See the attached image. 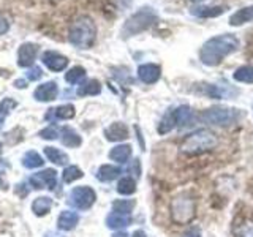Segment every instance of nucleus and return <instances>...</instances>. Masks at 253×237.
Wrapping results in <instances>:
<instances>
[{"instance_id": "nucleus-1", "label": "nucleus", "mask_w": 253, "mask_h": 237, "mask_svg": "<svg viewBox=\"0 0 253 237\" xmlns=\"http://www.w3.org/2000/svg\"><path fill=\"white\" fill-rule=\"evenodd\" d=\"M237 47H239V40L233 34L212 37L201 46L200 60L206 67H217L228 55L236 52Z\"/></svg>"}, {"instance_id": "nucleus-2", "label": "nucleus", "mask_w": 253, "mask_h": 237, "mask_svg": "<svg viewBox=\"0 0 253 237\" xmlns=\"http://www.w3.org/2000/svg\"><path fill=\"white\" fill-rule=\"evenodd\" d=\"M218 146V136L211 130H196L180 142V152L185 155H201Z\"/></svg>"}, {"instance_id": "nucleus-3", "label": "nucleus", "mask_w": 253, "mask_h": 237, "mask_svg": "<svg viewBox=\"0 0 253 237\" xmlns=\"http://www.w3.org/2000/svg\"><path fill=\"white\" fill-rule=\"evenodd\" d=\"M95 37H97V27H95L93 19L89 16H79L70 26L68 41L79 49L92 47V44L95 43Z\"/></svg>"}, {"instance_id": "nucleus-4", "label": "nucleus", "mask_w": 253, "mask_h": 237, "mask_svg": "<svg viewBox=\"0 0 253 237\" xmlns=\"http://www.w3.org/2000/svg\"><path fill=\"white\" fill-rule=\"evenodd\" d=\"M158 21V14L155 13L154 8L142 6L136 13H133L128 19L125 21L124 27L121 30V35L124 38H130L141 34L147 29H150Z\"/></svg>"}, {"instance_id": "nucleus-5", "label": "nucleus", "mask_w": 253, "mask_h": 237, "mask_svg": "<svg viewBox=\"0 0 253 237\" xmlns=\"http://www.w3.org/2000/svg\"><path fill=\"white\" fill-rule=\"evenodd\" d=\"M242 117L241 109L228 108V106H212L209 109H204L200 118L204 123L217 125V126H231L236 122H239Z\"/></svg>"}, {"instance_id": "nucleus-6", "label": "nucleus", "mask_w": 253, "mask_h": 237, "mask_svg": "<svg viewBox=\"0 0 253 237\" xmlns=\"http://www.w3.org/2000/svg\"><path fill=\"white\" fill-rule=\"evenodd\" d=\"M196 217V202L192 196L180 195L171 202V218L176 225H188Z\"/></svg>"}, {"instance_id": "nucleus-7", "label": "nucleus", "mask_w": 253, "mask_h": 237, "mask_svg": "<svg viewBox=\"0 0 253 237\" xmlns=\"http://www.w3.org/2000/svg\"><path fill=\"white\" fill-rule=\"evenodd\" d=\"M95 199H97V195L90 187H78L70 195V204L79 210L90 209Z\"/></svg>"}, {"instance_id": "nucleus-8", "label": "nucleus", "mask_w": 253, "mask_h": 237, "mask_svg": "<svg viewBox=\"0 0 253 237\" xmlns=\"http://www.w3.org/2000/svg\"><path fill=\"white\" fill-rule=\"evenodd\" d=\"M30 185L34 188H49L54 190L57 185V172L54 169H44L42 172H37L30 177Z\"/></svg>"}, {"instance_id": "nucleus-9", "label": "nucleus", "mask_w": 253, "mask_h": 237, "mask_svg": "<svg viewBox=\"0 0 253 237\" xmlns=\"http://www.w3.org/2000/svg\"><path fill=\"white\" fill-rule=\"evenodd\" d=\"M162 76V67L157 63H144L138 68V78L144 84H155Z\"/></svg>"}, {"instance_id": "nucleus-10", "label": "nucleus", "mask_w": 253, "mask_h": 237, "mask_svg": "<svg viewBox=\"0 0 253 237\" xmlns=\"http://www.w3.org/2000/svg\"><path fill=\"white\" fill-rule=\"evenodd\" d=\"M42 60L51 71H63L68 65V59L65 57V55H62L55 51H46L43 54Z\"/></svg>"}, {"instance_id": "nucleus-11", "label": "nucleus", "mask_w": 253, "mask_h": 237, "mask_svg": "<svg viewBox=\"0 0 253 237\" xmlns=\"http://www.w3.org/2000/svg\"><path fill=\"white\" fill-rule=\"evenodd\" d=\"M38 46L34 43H24L18 49V63L19 67H32L37 59Z\"/></svg>"}, {"instance_id": "nucleus-12", "label": "nucleus", "mask_w": 253, "mask_h": 237, "mask_svg": "<svg viewBox=\"0 0 253 237\" xmlns=\"http://www.w3.org/2000/svg\"><path fill=\"white\" fill-rule=\"evenodd\" d=\"M57 95H59V87H57V82H54V81L38 85L37 90L34 92V97L38 101H52L57 98Z\"/></svg>"}, {"instance_id": "nucleus-13", "label": "nucleus", "mask_w": 253, "mask_h": 237, "mask_svg": "<svg viewBox=\"0 0 253 237\" xmlns=\"http://www.w3.org/2000/svg\"><path fill=\"white\" fill-rule=\"evenodd\" d=\"M228 8L225 5H213V6H204V5H198L193 6L190 13L196 18H203V19H209V18H217V16L223 14Z\"/></svg>"}, {"instance_id": "nucleus-14", "label": "nucleus", "mask_w": 253, "mask_h": 237, "mask_svg": "<svg viewBox=\"0 0 253 237\" xmlns=\"http://www.w3.org/2000/svg\"><path fill=\"white\" fill-rule=\"evenodd\" d=\"M174 118H176V125L177 126H180V128H185V126H192L193 125L196 116H195V111L192 108L182 105V106L174 109Z\"/></svg>"}, {"instance_id": "nucleus-15", "label": "nucleus", "mask_w": 253, "mask_h": 237, "mask_svg": "<svg viewBox=\"0 0 253 237\" xmlns=\"http://www.w3.org/2000/svg\"><path fill=\"white\" fill-rule=\"evenodd\" d=\"M128 126H126L124 122H114L111 123L108 128L105 130V136L108 141H125L126 138H128Z\"/></svg>"}, {"instance_id": "nucleus-16", "label": "nucleus", "mask_w": 253, "mask_h": 237, "mask_svg": "<svg viewBox=\"0 0 253 237\" xmlns=\"http://www.w3.org/2000/svg\"><path fill=\"white\" fill-rule=\"evenodd\" d=\"M249 22H253V5L244 6L229 16V26L233 27H241Z\"/></svg>"}, {"instance_id": "nucleus-17", "label": "nucleus", "mask_w": 253, "mask_h": 237, "mask_svg": "<svg viewBox=\"0 0 253 237\" xmlns=\"http://www.w3.org/2000/svg\"><path fill=\"white\" fill-rule=\"evenodd\" d=\"M131 223V215L130 213H122L113 210L106 217V226L111 229H124L126 226H130Z\"/></svg>"}, {"instance_id": "nucleus-18", "label": "nucleus", "mask_w": 253, "mask_h": 237, "mask_svg": "<svg viewBox=\"0 0 253 237\" xmlns=\"http://www.w3.org/2000/svg\"><path fill=\"white\" fill-rule=\"evenodd\" d=\"M75 117V106L73 105H62L55 109H49L46 114V120H67V118Z\"/></svg>"}, {"instance_id": "nucleus-19", "label": "nucleus", "mask_w": 253, "mask_h": 237, "mask_svg": "<svg viewBox=\"0 0 253 237\" xmlns=\"http://www.w3.org/2000/svg\"><path fill=\"white\" fill-rule=\"evenodd\" d=\"M206 93H208L211 98L220 100V98H233L234 95L237 93V90L231 89L228 84H225V85L211 84V85H208V89H206Z\"/></svg>"}, {"instance_id": "nucleus-20", "label": "nucleus", "mask_w": 253, "mask_h": 237, "mask_svg": "<svg viewBox=\"0 0 253 237\" xmlns=\"http://www.w3.org/2000/svg\"><path fill=\"white\" fill-rule=\"evenodd\" d=\"M79 221V215L76 212H71V210H65L60 213V217L57 220V226L62 231H71Z\"/></svg>"}, {"instance_id": "nucleus-21", "label": "nucleus", "mask_w": 253, "mask_h": 237, "mask_svg": "<svg viewBox=\"0 0 253 237\" xmlns=\"http://www.w3.org/2000/svg\"><path fill=\"white\" fill-rule=\"evenodd\" d=\"M130 157H131V146L128 144L116 146L114 149H111V152H109V158L117 163H126L130 160Z\"/></svg>"}, {"instance_id": "nucleus-22", "label": "nucleus", "mask_w": 253, "mask_h": 237, "mask_svg": "<svg viewBox=\"0 0 253 237\" xmlns=\"http://www.w3.org/2000/svg\"><path fill=\"white\" fill-rule=\"evenodd\" d=\"M122 174V169L119 166H113V164H103L100 166V169L97 172V179L101 182H111L117 179Z\"/></svg>"}, {"instance_id": "nucleus-23", "label": "nucleus", "mask_w": 253, "mask_h": 237, "mask_svg": "<svg viewBox=\"0 0 253 237\" xmlns=\"http://www.w3.org/2000/svg\"><path fill=\"white\" fill-rule=\"evenodd\" d=\"M51 207H52L51 198L49 196H40L34 201V204H32V212H34L35 215H38V217H43L51 210Z\"/></svg>"}, {"instance_id": "nucleus-24", "label": "nucleus", "mask_w": 253, "mask_h": 237, "mask_svg": "<svg viewBox=\"0 0 253 237\" xmlns=\"http://www.w3.org/2000/svg\"><path fill=\"white\" fill-rule=\"evenodd\" d=\"M101 92V84L97 81V79H89L84 84H81L78 87L76 93L79 97H87V95H98Z\"/></svg>"}, {"instance_id": "nucleus-25", "label": "nucleus", "mask_w": 253, "mask_h": 237, "mask_svg": "<svg viewBox=\"0 0 253 237\" xmlns=\"http://www.w3.org/2000/svg\"><path fill=\"white\" fill-rule=\"evenodd\" d=\"M176 126L177 125H176V118H174V109H169L168 113L163 116L160 123H158L157 131L160 134H166V133L172 131V128H176Z\"/></svg>"}, {"instance_id": "nucleus-26", "label": "nucleus", "mask_w": 253, "mask_h": 237, "mask_svg": "<svg viewBox=\"0 0 253 237\" xmlns=\"http://www.w3.org/2000/svg\"><path fill=\"white\" fill-rule=\"evenodd\" d=\"M234 81L244 82V84H253V65H244L239 67L233 73Z\"/></svg>"}, {"instance_id": "nucleus-27", "label": "nucleus", "mask_w": 253, "mask_h": 237, "mask_svg": "<svg viewBox=\"0 0 253 237\" xmlns=\"http://www.w3.org/2000/svg\"><path fill=\"white\" fill-rule=\"evenodd\" d=\"M44 161H43V158L42 155H38L35 150H29V152L24 154L22 157V164L26 166V168L29 169H34V168H40Z\"/></svg>"}, {"instance_id": "nucleus-28", "label": "nucleus", "mask_w": 253, "mask_h": 237, "mask_svg": "<svg viewBox=\"0 0 253 237\" xmlns=\"http://www.w3.org/2000/svg\"><path fill=\"white\" fill-rule=\"evenodd\" d=\"M117 192L125 196L133 195L136 192V182H134L133 177H122L117 184Z\"/></svg>"}, {"instance_id": "nucleus-29", "label": "nucleus", "mask_w": 253, "mask_h": 237, "mask_svg": "<svg viewBox=\"0 0 253 237\" xmlns=\"http://www.w3.org/2000/svg\"><path fill=\"white\" fill-rule=\"evenodd\" d=\"M44 155L55 164H65L68 161L67 154H63L62 150L55 147H44Z\"/></svg>"}, {"instance_id": "nucleus-30", "label": "nucleus", "mask_w": 253, "mask_h": 237, "mask_svg": "<svg viewBox=\"0 0 253 237\" xmlns=\"http://www.w3.org/2000/svg\"><path fill=\"white\" fill-rule=\"evenodd\" d=\"M63 146L67 147H79L81 146V136L71 128H63V138H62Z\"/></svg>"}, {"instance_id": "nucleus-31", "label": "nucleus", "mask_w": 253, "mask_h": 237, "mask_svg": "<svg viewBox=\"0 0 253 237\" xmlns=\"http://www.w3.org/2000/svg\"><path fill=\"white\" fill-rule=\"evenodd\" d=\"M84 76H85V70L83 67H73L65 73V81L68 84H78L81 79H84Z\"/></svg>"}, {"instance_id": "nucleus-32", "label": "nucleus", "mask_w": 253, "mask_h": 237, "mask_svg": "<svg viewBox=\"0 0 253 237\" xmlns=\"http://www.w3.org/2000/svg\"><path fill=\"white\" fill-rule=\"evenodd\" d=\"M16 106H18V103H16L13 98H3V101L0 103V126H2V123L5 122L8 113H10L11 109H14Z\"/></svg>"}, {"instance_id": "nucleus-33", "label": "nucleus", "mask_w": 253, "mask_h": 237, "mask_svg": "<svg viewBox=\"0 0 253 237\" xmlns=\"http://www.w3.org/2000/svg\"><path fill=\"white\" fill-rule=\"evenodd\" d=\"M134 207V201L133 199H117L113 202V210L116 212H122V213H130Z\"/></svg>"}, {"instance_id": "nucleus-34", "label": "nucleus", "mask_w": 253, "mask_h": 237, "mask_svg": "<svg viewBox=\"0 0 253 237\" xmlns=\"http://www.w3.org/2000/svg\"><path fill=\"white\" fill-rule=\"evenodd\" d=\"M234 234L236 237H253V223L252 221H244V223L237 225Z\"/></svg>"}, {"instance_id": "nucleus-35", "label": "nucleus", "mask_w": 253, "mask_h": 237, "mask_svg": "<svg viewBox=\"0 0 253 237\" xmlns=\"http://www.w3.org/2000/svg\"><path fill=\"white\" fill-rule=\"evenodd\" d=\"M81 177H83V171L79 169L78 166H68V168H65V171H63V182H67V184Z\"/></svg>"}, {"instance_id": "nucleus-36", "label": "nucleus", "mask_w": 253, "mask_h": 237, "mask_svg": "<svg viewBox=\"0 0 253 237\" xmlns=\"http://www.w3.org/2000/svg\"><path fill=\"white\" fill-rule=\"evenodd\" d=\"M40 136H42L43 139H57L59 131H57V128H55V126H47V128L42 130Z\"/></svg>"}, {"instance_id": "nucleus-37", "label": "nucleus", "mask_w": 253, "mask_h": 237, "mask_svg": "<svg viewBox=\"0 0 253 237\" xmlns=\"http://www.w3.org/2000/svg\"><path fill=\"white\" fill-rule=\"evenodd\" d=\"M26 76H27L29 81H38V79L43 76V70L40 67H32V68H29Z\"/></svg>"}, {"instance_id": "nucleus-38", "label": "nucleus", "mask_w": 253, "mask_h": 237, "mask_svg": "<svg viewBox=\"0 0 253 237\" xmlns=\"http://www.w3.org/2000/svg\"><path fill=\"white\" fill-rule=\"evenodd\" d=\"M182 237H203V234H201V229L198 226H192L182 234Z\"/></svg>"}, {"instance_id": "nucleus-39", "label": "nucleus", "mask_w": 253, "mask_h": 237, "mask_svg": "<svg viewBox=\"0 0 253 237\" xmlns=\"http://www.w3.org/2000/svg\"><path fill=\"white\" fill-rule=\"evenodd\" d=\"M8 29H10V24L6 22V19L3 18V16H0V35L6 34Z\"/></svg>"}, {"instance_id": "nucleus-40", "label": "nucleus", "mask_w": 253, "mask_h": 237, "mask_svg": "<svg viewBox=\"0 0 253 237\" xmlns=\"http://www.w3.org/2000/svg\"><path fill=\"white\" fill-rule=\"evenodd\" d=\"M131 237H147V236H146L144 231H142V229H138V231H134V233H133Z\"/></svg>"}, {"instance_id": "nucleus-41", "label": "nucleus", "mask_w": 253, "mask_h": 237, "mask_svg": "<svg viewBox=\"0 0 253 237\" xmlns=\"http://www.w3.org/2000/svg\"><path fill=\"white\" fill-rule=\"evenodd\" d=\"M14 85L18 87V89H24V87H26V81H22V79H18V81L14 82Z\"/></svg>"}, {"instance_id": "nucleus-42", "label": "nucleus", "mask_w": 253, "mask_h": 237, "mask_svg": "<svg viewBox=\"0 0 253 237\" xmlns=\"http://www.w3.org/2000/svg\"><path fill=\"white\" fill-rule=\"evenodd\" d=\"M44 237H63V236H60V234H57V233H47Z\"/></svg>"}, {"instance_id": "nucleus-43", "label": "nucleus", "mask_w": 253, "mask_h": 237, "mask_svg": "<svg viewBox=\"0 0 253 237\" xmlns=\"http://www.w3.org/2000/svg\"><path fill=\"white\" fill-rule=\"evenodd\" d=\"M113 237H128V236H126V233H124V231H121V233H116Z\"/></svg>"}, {"instance_id": "nucleus-44", "label": "nucleus", "mask_w": 253, "mask_h": 237, "mask_svg": "<svg viewBox=\"0 0 253 237\" xmlns=\"http://www.w3.org/2000/svg\"><path fill=\"white\" fill-rule=\"evenodd\" d=\"M2 188H5V180H3L2 176H0V190H2Z\"/></svg>"}, {"instance_id": "nucleus-45", "label": "nucleus", "mask_w": 253, "mask_h": 237, "mask_svg": "<svg viewBox=\"0 0 253 237\" xmlns=\"http://www.w3.org/2000/svg\"><path fill=\"white\" fill-rule=\"evenodd\" d=\"M192 2H195V3H201V2H204V0H192Z\"/></svg>"}, {"instance_id": "nucleus-46", "label": "nucleus", "mask_w": 253, "mask_h": 237, "mask_svg": "<svg viewBox=\"0 0 253 237\" xmlns=\"http://www.w3.org/2000/svg\"><path fill=\"white\" fill-rule=\"evenodd\" d=\"M0 154H2V142H0Z\"/></svg>"}, {"instance_id": "nucleus-47", "label": "nucleus", "mask_w": 253, "mask_h": 237, "mask_svg": "<svg viewBox=\"0 0 253 237\" xmlns=\"http://www.w3.org/2000/svg\"><path fill=\"white\" fill-rule=\"evenodd\" d=\"M252 109H253V106H252Z\"/></svg>"}]
</instances>
